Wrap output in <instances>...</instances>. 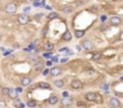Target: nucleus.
Returning a JSON list of instances; mask_svg holds the SVG:
<instances>
[{
	"label": "nucleus",
	"mask_w": 123,
	"mask_h": 108,
	"mask_svg": "<svg viewBox=\"0 0 123 108\" xmlns=\"http://www.w3.org/2000/svg\"><path fill=\"white\" fill-rule=\"evenodd\" d=\"M18 10V4H16L14 1H10L5 5L4 7V12L7 13V14H14Z\"/></svg>",
	"instance_id": "obj_1"
},
{
	"label": "nucleus",
	"mask_w": 123,
	"mask_h": 108,
	"mask_svg": "<svg viewBox=\"0 0 123 108\" xmlns=\"http://www.w3.org/2000/svg\"><path fill=\"white\" fill-rule=\"evenodd\" d=\"M80 46H81V49H84V50H86V51H92V50L94 49L93 42H92L91 39H89V38L82 39L81 43H80Z\"/></svg>",
	"instance_id": "obj_2"
},
{
	"label": "nucleus",
	"mask_w": 123,
	"mask_h": 108,
	"mask_svg": "<svg viewBox=\"0 0 123 108\" xmlns=\"http://www.w3.org/2000/svg\"><path fill=\"white\" fill-rule=\"evenodd\" d=\"M31 20V18L28 15V14H24V13H20L17 15V23L19 25H28Z\"/></svg>",
	"instance_id": "obj_3"
},
{
	"label": "nucleus",
	"mask_w": 123,
	"mask_h": 108,
	"mask_svg": "<svg viewBox=\"0 0 123 108\" xmlns=\"http://www.w3.org/2000/svg\"><path fill=\"white\" fill-rule=\"evenodd\" d=\"M85 100L86 101H90V102H100L99 95L94 92H89L85 94Z\"/></svg>",
	"instance_id": "obj_4"
},
{
	"label": "nucleus",
	"mask_w": 123,
	"mask_h": 108,
	"mask_svg": "<svg viewBox=\"0 0 123 108\" xmlns=\"http://www.w3.org/2000/svg\"><path fill=\"white\" fill-rule=\"evenodd\" d=\"M108 22L110 26H119L122 24V18L119 15H111L108 18Z\"/></svg>",
	"instance_id": "obj_5"
},
{
	"label": "nucleus",
	"mask_w": 123,
	"mask_h": 108,
	"mask_svg": "<svg viewBox=\"0 0 123 108\" xmlns=\"http://www.w3.org/2000/svg\"><path fill=\"white\" fill-rule=\"evenodd\" d=\"M74 10H75V7H74L72 4H66V5H62V6L60 7V11H61L63 14H66V15L72 14V13L74 12Z\"/></svg>",
	"instance_id": "obj_6"
},
{
	"label": "nucleus",
	"mask_w": 123,
	"mask_h": 108,
	"mask_svg": "<svg viewBox=\"0 0 123 108\" xmlns=\"http://www.w3.org/2000/svg\"><path fill=\"white\" fill-rule=\"evenodd\" d=\"M71 88L73 89V90H81V89L84 88V83H82L80 80L74 78V80H72V82H71Z\"/></svg>",
	"instance_id": "obj_7"
},
{
	"label": "nucleus",
	"mask_w": 123,
	"mask_h": 108,
	"mask_svg": "<svg viewBox=\"0 0 123 108\" xmlns=\"http://www.w3.org/2000/svg\"><path fill=\"white\" fill-rule=\"evenodd\" d=\"M61 74H62V68H60L57 65H55V67H53V68L49 69V75L51 77H56V76H59Z\"/></svg>",
	"instance_id": "obj_8"
},
{
	"label": "nucleus",
	"mask_w": 123,
	"mask_h": 108,
	"mask_svg": "<svg viewBox=\"0 0 123 108\" xmlns=\"http://www.w3.org/2000/svg\"><path fill=\"white\" fill-rule=\"evenodd\" d=\"M109 106H110L111 108H121V107H122L121 101H119L117 97H112V96L109 99Z\"/></svg>",
	"instance_id": "obj_9"
},
{
	"label": "nucleus",
	"mask_w": 123,
	"mask_h": 108,
	"mask_svg": "<svg viewBox=\"0 0 123 108\" xmlns=\"http://www.w3.org/2000/svg\"><path fill=\"white\" fill-rule=\"evenodd\" d=\"M73 102H74V100H73V97H71V96L62 97L61 101H60V103H61V106H62L63 108H65V107H68V106H72Z\"/></svg>",
	"instance_id": "obj_10"
},
{
	"label": "nucleus",
	"mask_w": 123,
	"mask_h": 108,
	"mask_svg": "<svg viewBox=\"0 0 123 108\" xmlns=\"http://www.w3.org/2000/svg\"><path fill=\"white\" fill-rule=\"evenodd\" d=\"M72 38H73V33L69 31V30H66V31L62 33V37H61V39H62L63 42H71Z\"/></svg>",
	"instance_id": "obj_11"
},
{
	"label": "nucleus",
	"mask_w": 123,
	"mask_h": 108,
	"mask_svg": "<svg viewBox=\"0 0 123 108\" xmlns=\"http://www.w3.org/2000/svg\"><path fill=\"white\" fill-rule=\"evenodd\" d=\"M59 102H60V99H59V96H57L56 94H51V95L49 96V99H48V103L51 104V106H55V104H57Z\"/></svg>",
	"instance_id": "obj_12"
},
{
	"label": "nucleus",
	"mask_w": 123,
	"mask_h": 108,
	"mask_svg": "<svg viewBox=\"0 0 123 108\" xmlns=\"http://www.w3.org/2000/svg\"><path fill=\"white\" fill-rule=\"evenodd\" d=\"M33 69H35V71L36 73H42V70L44 69V63H43V61H37L36 63L33 64Z\"/></svg>",
	"instance_id": "obj_13"
},
{
	"label": "nucleus",
	"mask_w": 123,
	"mask_h": 108,
	"mask_svg": "<svg viewBox=\"0 0 123 108\" xmlns=\"http://www.w3.org/2000/svg\"><path fill=\"white\" fill-rule=\"evenodd\" d=\"M31 83H32V77H31V76H24V77H22V80H20V84H22L23 87H29Z\"/></svg>",
	"instance_id": "obj_14"
},
{
	"label": "nucleus",
	"mask_w": 123,
	"mask_h": 108,
	"mask_svg": "<svg viewBox=\"0 0 123 108\" xmlns=\"http://www.w3.org/2000/svg\"><path fill=\"white\" fill-rule=\"evenodd\" d=\"M28 60L33 62V63H36L37 61H40V56L36 53V51H33V52H29L28 53Z\"/></svg>",
	"instance_id": "obj_15"
},
{
	"label": "nucleus",
	"mask_w": 123,
	"mask_h": 108,
	"mask_svg": "<svg viewBox=\"0 0 123 108\" xmlns=\"http://www.w3.org/2000/svg\"><path fill=\"white\" fill-rule=\"evenodd\" d=\"M57 18H59V13L55 12V11H50V12L47 14V19H48V22H53V20L57 19Z\"/></svg>",
	"instance_id": "obj_16"
},
{
	"label": "nucleus",
	"mask_w": 123,
	"mask_h": 108,
	"mask_svg": "<svg viewBox=\"0 0 123 108\" xmlns=\"http://www.w3.org/2000/svg\"><path fill=\"white\" fill-rule=\"evenodd\" d=\"M85 34H86V30H79V29L74 30V37L78 38V39L84 38V36H85Z\"/></svg>",
	"instance_id": "obj_17"
},
{
	"label": "nucleus",
	"mask_w": 123,
	"mask_h": 108,
	"mask_svg": "<svg viewBox=\"0 0 123 108\" xmlns=\"http://www.w3.org/2000/svg\"><path fill=\"white\" fill-rule=\"evenodd\" d=\"M53 84H54V87H56L59 89H62V88H65V80H55L53 82Z\"/></svg>",
	"instance_id": "obj_18"
},
{
	"label": "nucleus",
	"mask_w": 123,
	"mask_h": 108,
	"mask_svg": "<svg viewBox=\"0 0 123 108\" xmlns=\"http://www.w3.org/2000/svg\"><path fill=\"white\" fill-rule=\"evenodd\" d=\"M55 49V45H54V43H51V42H45V44H44V50L45 51H49V52H51L53 50Z\"/></svg>",
	"instance_id": "obj_19"
},
{
	"label": "nucleus",
	"mask_w": 123,
	"mask_h": 108,
	"mask_svg": "<svg viewBox=\"0 0 123 108\" xmlns=\"http://www.w3.org/2000/svg\"><path fill=\"white\" fill-rule=\"evenodd\" d=\"M102 57H103V53H102L100 51H96V52H93V53H92L91 60H92V61H99Z\"/></svg>",
	"instance_id": "obj_20"
},
{
	"label": "nucleus",
	"mask_w": 123,
	"mask_h": 108,
	"mask_svg": "<svg viewBox=\"0 0 123 108\" xmlns=\"http://www.w3.org/2000/svg\"><path fill=\"white\" fill-rule=\"evenodd\" d=\"M8 97L11 99H16V97H18V93H17L16 90V88H10V90H8Z\"/></svg>",
	"instance_id": "obj_21"
},
{
	"label": "nucleus",
	"mask_w": 123,
	"mask_h": 108,
	"mask_svg": "<svg viewBox=\"0 0 123 108\" xmlns=\"http://www.w3.org/2000/svg\"><path fill=\"white\" fill-rule=\"evenodd\" d=\"M37 86H38V88H41V89H50V88H51L50 83H48V82H38Z\"/></svg>",
	"instance_id": "obj_22"
},
{
	"label": "nucleus",
	"mask_w": 123,
	"mask_h": 108,
	"mask_svg": "<svg viewBox=\"0 0 123 108\" xmlns=\"http://www.w3.org/2000/svg\"><path fill=\"white\" fill-rule=\"evenodd\" d=\"M109 29H110V25H109L108 23H102L100 26H99V30H100L102 32H107Z\"/></svg>",
	"instance_id": "obj_23"
},
{
	"label": "nucleus",
	"mask_w": 123,
	"mask_h": 108,
	"mask_svg": "<svg viewBox=\"0 0 123 108\" xmlns=\"http://www.w3.org/2000/svg\"><path fill=\"white\" fill-rule=\"evenodd\" d=\"M43 18H44V13H36L33 15V19L37 20V22H42Z\"/></svg>",
	"instance_id": "obj_24"
},
{
	"label": "nucleus",
	"mask_w": 123,
	"mask_h": 108,
	"mask_svg": "<svg viewBox=\"0 0 123 108\" xmlns=\"http://www.w3.org/2000/svg\"><path fill=\"white\" fill-rule=\"evenodd\" d=\"M87 11H89L90 13H93V14H97L98 13V11H99V8L94 5V6H90L89 8H87Z\"/></svg>",
	"instance_id": "obj_25"
},
{
	"label": "nucleus",
	"mask_w": 123,
	"mask_h": 108,
	"mask_svg": "<svg viewBox=\"0 0 123 108\" xmlns=\"http://www.w3.org/2000/svg\"><path fill=\"white\" fill-rule=\"evenodd\" d=\"M26 106H29L30 108H33V107L37 106V101H36V100H29V101L26 102Z\"/></svg>",
	"instance_id": "obj_26"
},
{
	"label": "nucleus",
	"mask_w": 123,
	"mask_h": 108,
	"mask_svg": "<svg viewBox=\"0 0 123 108\" xmlns=\"http://www.w3.org/2000/svg\"><path fill=\"white\" fill-rule=\"evenodd\" d=\"M86 3L87 1H85V0H75L74 1L75 6H84V5H86Z\"/></svg>",
	"instance_id": "obj_27"
},
{
	"label": "nucleus",
	"mask_w": 123,
	"mask_h": 108,
	"mask_svg": "<svg viewBox=\"0 0 123 108\" xmlns=\"http://www.w3.org/2000/svg\"><path fill=\"white\" fill-rule=\"evenodd\" d=\"M99 20H100V23H107V22H108V15H107V14L100 15V17H99Z\"/></svg>",
	"instance_id": "obj_28"
},
{
	"label": "nucleus",
	"mask_w": 123,
	"mask_h": 108,
	"mask_svg": "<svg viewBox=\"0 0 123 108\" xmlns=\"http://www.w3.org/2000/svg\"><path fill=\"white\" fill-rule=\"evenodd\" d=\"M8 90H10V88H7V87H3V89H1L3 95H4V96H7V95H8Z\"/></svg>",
	"instance_id": "obj_29"
},
{
	"label": "nucleus",
	"mask_w": 123,
	"mask_h": 108,
	"mask_svg": "<svg viewBox=\"0 0 123 108\" xmlns=\"http://www.w3.org/2000/svg\"><path fill=\"white\" fill-rule=\"evenodd\" d=\"M48 29H49V26H48V25H45V26L42 29V32H41V33H42L43 37H44V36H47V33H48Z\"/></svg>",
	"instance_id": "obj_30"
},
{
	"label": "nucleus",
	"mask_w": 123,
	"mask_h": 108,
	"mask_svg": "<svg viewBox=\"0 0 123 108\" xmlns=\"http://www.w3.org/2000/svg\"><path fill=\"white\" fill-rule=\"evenodd\" d=\"M43 57L47 60V58H50L51 57V52H49V51H45L44 53H43Z\"/></svg>",
	"instance_id": "obj_31"
},
{
	"label": "nucleus",
	"mask_w": 123,
	"mask_h": 108,
	"mask_svg": "<svg viewBox=\"0 0 123 108\" xmlns=\"http://www.w3.org/2000/svg\"><path fill=\"white\" fill-rule=\"evenodd\" d=\"M50 58H51V62H54V63H57V62H60V60H59V56H51Z\"/></svg>",
	"instance_id": "obj_32"
},
{
	"label": "nucleus",
	"mask_w": 123,
	"mask_h": 108,
	"mask_svg": "<svg viewBox=\"0 0 123 108\" xmlns=\"http://www.w3.org/2000/svg\"><path fill=\"white\" fill-rule=\"evenodd\" d=\"M30 10H31V6H26V7L23 8V13H24V14H28V13L30 12Z\"/></svg>",
	"instance_id": "obj_33"
},
{
	"label": "nucleus",
	"mask_w": 123,
	"mask_h": 108,
	"mask_svg": "<svg viewBox=\"0 0 123 108\" xmlns=\"http://www.w3.org/2000/svg\"><path fill=\"white\" fill-rule=\"evenodd\" d=\"M42 74H43L44 76H47V75H49V68H44V69L42 70Z\"/></svg>",
	"instance_id": "obj_34"
},
{
	"label": "nucleus",
	"mask_w": 123,
	"mask_h": 108,
	"mask_svg": "<svg viewBox=\"0 0 123 108\" xmlns=\"http://www.w3.org/2000/svg\"><path fill=\"white\" fill-rule=\"evenodd\" d=\"M5 106H6V103H5V101H3V100H0V108H5Z\"/></svg>",
	"instance_id": "obj_35"
},
{
	"label": "nucleus",
	"mask_w": 123,
	"mask_h": 108,
	"mask_svg": "<svg viewBox=\"0 0 123 108\" xmlns=\"http://www.w3.org/2000/svg\"><path fill=\"white\" fill-rule=\"evenodd\" d=\"M77 104H78V107H84V106H86V103H84V102H81V101H78Z\"/></svg>",
	"instance_id": "obj_36"
},
{
	"label": "nucleus",
	"mask_w": 123,
	"mask_h": 108,
	"mask_svg": "<svg viewBox=\"0 0 123 108\" xmlns=\"http://www.w3.org/2000/svg\"><path fill=\"white\" fill-rule=\"evenodd\" d=\"M60 62H61V63H67V62H68V57H65V58H61V60H60Z\"/></svg>",
	"instance_id": "obj_37"
},
{
	"label": "nucleus",
	"mask_w": 123,
	"mask_h": 108,
	"mask_svg": "<svg viewBox=\"0 0 123 108\" xmlns=\"http://www.w3.org/2000/svg\"><path fill=\"white\" fill-rule=\"evenodd\" d=\"M67 96H69V93L68 92H63L62 93V97H67Z\"/></svg>",
	"instance_id": "obj_38"
},
{
	"label": "nucleus",
	"mask_w": 123,
	"mask_h": 108,
	"mask_svg": "<svg viewBox=\"0 0 123 108\" xmlns=\"http://www.w3.org/2000/svg\"><path fill=\"white\" fill-rule=\"evenodd\" d=\"M115 95H116V96H118V97L123 96V94H122V93H119V92H115Z\"/></svg>",
	"instance_id": "obj_39"
},
{
	"label": "nucleus",
	"mask_w": 123,
	"mask_h": 108,
	"mask_svg": "<svg viewBox=\"0 0 123 108\" xmlns=\"http://www.w3.org/2000/svg\"><path fill=\"white\" fill-rule=\"evenodd\" d=\"M45 6V0H41V7H44Z\"/></svg>",
	"instance_id": "obj_40"
},
{
	"label": "nucleus",
	"mask_w": 123,
	"mask_h": 108,
	"mask_svg": "<svg viewBox=\"0 0 123 108\" xmlns=\"http://www.w3.org/2000/svg\"><path fill=\"white\" fill-rule=\"evenodd\" d=\"M45 64H47L48 67H51V64H53V62H51V61H47V62H45Z\"/></svg>",
	"instance_id": "obj_41"
},
{
	"label": "nucleus",
	"mask_w": 123,
	"mask_h": 108,
	"mask_svg": "<svg viewBox=\"0 0 123 108\" xmlns=\"http://www.w3.org/2000/svg\"><path fill=\"white\" fill-rule=\"evenodd\" d=\"M16 90H17V93H22L23 89H22V88H16Z\"/></svg>",
	"instance_id": "obj_42"
},
{
	"label": "nucleus",
	"mask_w": 123,
	"mask_h": 108,
	"mask_svg": "<svg viewBox=\"0 0 123 108\" xmlns=\"http://www.w3.org/2000/svg\"><path fill=\"white\" fill-rule=\"evenodd\" d=\"M11 52H12V50H10V51H5V52H4V55H5V56H7V55H10Z\"/></svg>",
	"instance_id": "obj_43"
},
{
	"label": "nucleus",
	"mask_w": 123,
	"mask_h": 108,
	"mask_svg": "<svg viewBox=\"0 0 123 108\" xmlns=\"http://www.w3.org/2000/svg\"><path fill=\"white\" fill-rule=\"evenodd\" d=\"M44 8H45V10H48V11H50V10H51V6H49V5H45V6H44Z\"/></svg>",
	"instance_id": "obj_44"
},
{
	"label": "nucleus",
	"mask_w": 123,
	"mask_h": 108,
	"mask_svg": "<svg viewBox=\"0 0 123 108\" xmlns=\"http://www.w3.org/2000/svg\"><path fill=\"white\" fill-rule=\"evenodd\" d=\"M77 50H78V51H81V46H80V45H77Z\"/></svg>",
	"instance_id": "obj_45"
},
{
	"label": "nucleus",
	"mask_w": 123,
	"mask_h": 108,
	"mask_svg": "<svg viewBox=\"0 0 123 108\" xmlns=\"http://www.w3.org/2000/svg\"><path fill=\"white\" fill-rule=\"evenodd\" d=\"M65 108H74V106H68V107H65Z\"/></svg>",
	"instance_id": "obj_46"
},
{
	"label": "nucleus",
	"mask_w": 123,
	"mask_h": 108,
	"mask_svg": "<svg viewBox=\"0 0 123 108\" xmlns=\"http://www.w3.org/2000/svg\"><path fill=\"white\" fill-rule=\"evenodd\" d=\"M3 12V8H1V6H0V13H1Z\"/></svg>",
	"instance_id": "obj_47"
},
{
	"label": "nucleus",
	"mask_w": 123,
	"mask_h": 108,
	"mask_svg": "<svg viewBox=\"0 0 123 108\" xmlns=\"http://www.w3.org/2000/svg\"><path fill=\"white\" fill-rule=\"evenodd\" d=\"M119 80H121V81H123V76H121V77H119Z\"/></svg>",
	"instance_id": "obj_48"
}]
</instances>
